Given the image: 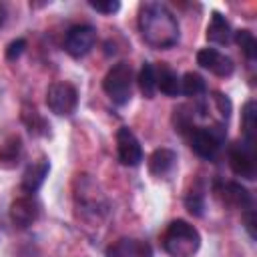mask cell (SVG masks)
Returning <instances> with one entry per match:
<instances>
[{
  "label": "cell",
  "mask_w": 257,
  "mask_h": 257,
  "mask_svg": "<svg viewBox=\"0 0 257 257\" xmlns=\"http://www.w3.org/2000/svg\"><path fill=\"white\" fill-rule=\"evenodd\" d=\"M116 157L124 167H137L143 161V147L128 126L116 131Z\"/></svg>",
  "instance_id": "obj_10"
},
{
  "label": "cell",
  "mask_w": 257,
  "mask_h": 257,
  "mask_svg": "<svg viewBox=\"0 0 257 257\" xmlns=\"http://www.w3.org/2000/svg\"><path fill=\"white\" fill-rule=\"evenodd\" d=\"M137 82H139L141 92H143L147 98H153V96H155V92H157V78H155V66H153L151 62H145V64L141 66Z\"/></svg>",
  "instance_id": "obj_23"
},
{
  "label": "cell",
  "mask_w": 257,
  "mask_h": 257,
  "mask_svg": "<svg viewBox=\"0 0 257 257\" xmlns=\"http://www.w3.org/2000/svg\"><path fill=\"white\" fill-rule=\"evenodd\" d=\"M243 219H245V229H247L249 237L255 239L257 237V231H255V209H247Z\"/></svg>",
  "instance_id": "obj_29"
},
{
  "label": "cell",
  "mask_w": 257,
  "mask_h": 257,
  "mask_svg": "<svg viewBox=\"0 0 257 257\" xmlns=\"http://www.w3.org/2000/svg\"><path fill=\"white\" fill-rule=\"evenodd\" d=\"M155 78H157V90H161L165 96L181 94V78L167 62H161L155 68Z\"/></svg>",
  "instance_id": "obj_16"
},
{
  "label": "cell",
  "mask_w": 257,
  "mask_h": 257,
  "mask_svg": "<svg viewBox=\"0 0 257 257\" xmlns=\"http://www.w3.org/2000/svg\"><path fill=\"white\" fill-rule=\"evenodd\" d=\"M139 32L153 48H171L179 42V22L161 2H145L139 10Z\"/></svg>",
  "instance_id": "obj_1"
},
{
  "label": "cell",
  "mask_w": 257,
  "mask_h": 257,
  "mask_svg": "<svg viewBox=\"0 0 257 257\" xmlns=\"http://www.w3.org/2000/svg\"><path fill=\"white\" fill-rule=\"evenodd\" d=\"M213 193L225 207L241 209V211L253 209V197L249 189L237 181H217L213 185Z\"/></svg>",
  "instance_id": "obj_8"
},
{
  "label": "cell",
  "mask_w": 257,
  "mask_h": 257,
  "mask_svg": "<svg viewBox=\"0 0 257 257\" xmlns=\"http://www.w3.org/2000/svg\"><path fill=\"white\" fill-rule=\"evenodd\" d=\"M22 157V139L18 135H10L0 145V167L14 169Z\"/></svg>",
  "instance_id": "obj_18"
},
{
  "label": "cell",
  "mask_w": 257,
  "mask_h": 257,
  "mask_svg": "<svg viewBox=\"0 0 257 257\" xmlns=\"http://www.w3.org/2000/svg\"><path fill=\"white\" fill-rule=\"evenodd\" d=\"M38 215H40V205H38V201L32 195L18 197L10 205V219H12V223L18 225V227H22V229H26L32 223H36Z\"/></svg>",
  "instance_id": "obj_12"
},
{
  "label": "cell",
  "mask_w": 257,
  "mask_h": 257,
  "mask_svg": "<svg viewBox=\"0 0 257 257\" xmlns=\"http://www.w3.org/2000/svg\"><path fill=\"white\" fill-rule=\"evenodd\" d=\"M161 241H163V249L171 257H193L201 247L199 231L183 219L171 221L167 225Z\"/></svg>",
  "instance_id": "obj_2"
},
{
  "label": "cell",
  "mask_w": 257,
  "mask_h": 257,
  "mask_svg": "<svg viewBox=\"0 0 257 257\" xmlns=\"http://www.w3.org/2000/svg\"><path fill=\"white\" fill-rule=\"evenodd\" d=\"M48 171H50V163H48V159H44V157L38 159V161L32 163V165H28L26 171H24V175H22V183H20L22 191L28 193V195L36 193V191L42 187L44 179L48 177Z\"/></svg>",
  "instance_id": "obj_14"
},
{
  "label": "cell",
  "mask_w": 257,
  "mask_h": 257,
  "mask_svg": "<svg viewBox=\"0 0 257 257\" xmlns=\"http://www.w3.org/2000/svg\"><path fill=\"white\" fill-rule=\"evenodd\" d=\"M46 106L56 116H70L78 106V90L70 82H52L46 90Z\"/></svg>",
  "instance_id": "obj_6"
},
{
  "label": "cell",
  "mask_w": 257,
  "mask_h": 257,
  "mask_svg": "<svg viewBox=\"0 0 257 257\" xmlns=\"http://www.w3.org/2000/svg\"><path fill=\"white\" fill-rule=\"evenodd\" d=\"M74 201L82 209V213H88L94 219L104 215L106 209H108L104 195L96 189V183L90 179V175H76V181H74Z\"/></svg>",
  "instance_id": "obj_5"
},
{
  "label": "cell",
  "mask_w": 257,
  "mask_h": 257,
  "mask_svg": "<svg viewBox=\"0 0 257 257\" xmlns=\"http://www.w3.org/2000/svg\"><path fill=\"white\" fill-rule=\"evenodd\" d=\"M102 88L114 104L124 106L133 96V66L128 62H116L110 66L102 78Z\"/></svg>",
  "instance_id": "obj_4"
},
{
  "label": "cell",
  "mask_w": 257,
  "mask_h": 257,
  "mask_svg": "<svg viewBox=\"0 0 257 257\" xmlns=\"http://www.w3.org/2000/svg\"><path fill=\"white\" fill-rule=\"evenodd\" d=\"M197 64H199L201 68L209 70L211 74L221 76V78L231 76L233 70H235L233 60H231L227 54L219 52L217 48H201V50L197 52Z\"/></svg>",
  "instance_id": "obj_11"
},
{
  "label": "cell",
  "mask_w": 257,
  "mask_h": 257,
  "mask_svg": "<svg viewBox=\"0 0 257 257\" xmlns=\"http://www.w3.org/2000/svg\"><path fill=\"white\" fill-rule=\"evenodd\" d=\"M181 92L187 96H201L207 92V82L199 72H185L181 78Z\"/></svg>",
  "instance_id": "obj_22"
},
{
  "label": "cell",
  "mask_w": 257,
  "mask_h": 257,
  "mask_svg": "<svg viewBox=\"0 0 257 257\" xmlns=\"http://www.w3.org/2000/svg\"><path fill=\"white\" fill-rule=\"evenodd\" d=\"M26 48V40L24 38H16L6 46V60H16Z\"/></svg>",
  "instance_id": "obj_28"
},
{
  "label": "cell",
  "mask_w": 257,
  "mask_h": 257,
  "mask_svg": "<svg viewBox=\"0 0 257 257\" xmlns=\"http://www.w3.org/2000/svg\"><path fill=\"white\" fill-rule=\"evenodd\" d=\"M173 124H175V131H179L181 135H191V131L195 128V106L181 104L179 108H175Z\"/></svg>",
  "instance_id": "obj_20"
},
{
  "label": "cell",
  "mask_w": 257,
  "mask_h": 257,
  "mask_svg": "<svg viewBox=\"0 0 257 257\" xmlns=\"http://www.w3.org/2000/svg\"><path fill=\"white\" fill-rule=\"evenodd\" d=\"M227 137L225 122H213L209 126H195L189 135V145L197 157L205 161H215Z\"/></svg>",
  "instance_id": "obj_3"
},
{
  "label": "cell",
  "mask_w": 257,
  "mask_h": 257,
  "mask_svg": "<svg viewBox=\"0 0 257 257\" xmlns=\"http://www.w3.org/2000/svg\"><path fill=\"white\" fill-rule=\"evenodd\" d=\"M185 207L191 215L195 217H201L203 215V209H205V199H203V191L201 189H193L187 193L185 197Z\"/></svg>",
  "instance_id": "obj_25"
},
{
  "label": "cell",
  "mask_w": 257,
  "mask_h": 257,
  "mask_svg": "<svg viewBox=\"0 0 257 257\" xmlns=\"http://www.w3.org/2000/svg\"><path fill=\"white\" fill-rule=\"evenodd\" d=\"M88 6L100 14H114L120 10L118 0H88Z\"/></svg>",
  "instance_id": "obj_27"
},
{
  "label": "cell",
  "mask_w": 257,
  "mask_h": 257,
  "mask_svg": "<svg viewBox=\"0 0 257 257\" xmlns=\"http://www.w3.org/2000/svg\"><path fill=\"white\" fill-rule=\"evenodd\" d=\"M227 161L231 171L247 181H253L257 177V165H255V145L237 141L227 151Z\"/></svg>",
  "instance_id": "obj_7"
},
{
  "label": "cell",
  "mask_w": 257,
  "mask_h": 257,
  "mask_svg": "<svg viewBox=\"0 0 257 257\" xmlns=\"http://www.w3.org/2000/svg\"><path fill=\"white\" fill-rule=\"evenodd\" d=\"M177 165V153L173 149L161 147L157 151H153V155L149 157V173L153 177H167L173 173Z\"/></svg>",
  "instance_id": "obj_15"
},
{
  "label": "cell",
  "mask_w": 257,
  "mask_h": 257,
  "mask_svg": "<svg viewBox=\"0 0 257 257\" xmlns=\"http://www.w3.org/2000/svg\"><path fill=\"white\" fill-rule=\"evenodd\" d=\"M104 255L106 257H151L153 249H151V245L147 241L122 237V239L114 241L112 245H108Z\"/></svg>",
  "instance_id": "obj_13"
},
{
  "label": "cell",
  "mask_w": 257,
  "mask_h": 257,
  "mask_svg": "<svg viewBox=\"0 0 257 257\" xmlns=\"http://www.w3.org/2000/svg\"><path fill=\"white\" fill-rule=\"evenodd\" d=\"M6 16H8V12H6V8H4L2 4H0V26H2L4 22H6Z\"/></svg>",
  "instance_id": "obj_30"
},
{
  "label": "cell",
  "mask_w": 257,
  "mask_h": 257,
  "mask_svg": "<svg viewBox=\"0 0 257 257\" xmlns=\"http://www.w3.org/2000/svg\"><path fill=\"white\" fill-rule=\"evenodd\" d=\"M211 102L215 104V110L219 112L221 122H225L229 118V114H231V100L221 92H213L211 94Z\"/></svg>",
  "instance_id": "obj_26"
},
{
  "label": "cell",
  "mask_w": 257,
  "mask_h": 257,
  "mask_svg": "<svg viewBox=\"0 0 257 257\" xmlns=\"http://www.w3.org/2000/svg\"><path fill=\"white\" fill-rule=\"evenodd\" d=\"M231 38H233V30H231L229 20L221 12H213L211 20L207 24V40L223 46V44H229Z\"/></svg>",
  "instance_id": "obj_17"
},
{
  "label": "cell",
  "mask_w": 257,
  "mask_h": 257,
  "mask_svg": "<svg viewBox=\"0 0 257 257\" xmlns=\"http://www.w3.org/2000/svg\"><path fill=\"white\" fill-rule=\"evenodd\" d=\"M241 128H243V141L255 145L257 135V104L255 100H247L241 110Z\"/></svg>",
  "instance_id": "obj_19"
},
{
  "label": "cell",
  "mask_w": 257,
  "mask_h": 257,
  "mask_svg": "<svg viewBox=\"0 0 257 257\" xmlns=\"http://www.w3.org/2000/svg\"><path fill=\"white\" fill-rule=\"evenodd\" d=\"M233 40L237 42L241 52L247 56V60L253 62L257 58V40H255L251 30H237V32H233Z\"/></svg>",
  "instance_id": "obj_24"
},
{
  "label": "cell",
  "mask_w": 257,
  "mask_h": 257,
  "mask_svg": "<svg viewBox=\"0 0 257 257\" xmlns=\"http://www.w3.org/2000/svg\"><path fill=\"white\" fill-rule=\"evenodd\" d=\"M96 42V30L90 24H74L64 36V50L72 58H80L92 50Z\"/></svg>",
  "instance_id": "obj_9"
},
{
  "label": "cell",
  "mask_w": 257,
  "mask_h": 257,
  "mask_svg": "<svg viewBox=\"0 0 257 257\" xmlns=\"http://www.w3.org/2000/svg\"><path fill=\"white\" fill-rule=\"evenodd\" d=\"M22 122L26 124V128L32 133V135H38V137H44L48 135V122L40 116V112L34 108V106H22Z\"/></svg>",
  "instance_id": "obj_21"
}]
</instances>
